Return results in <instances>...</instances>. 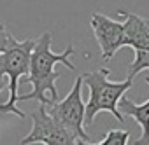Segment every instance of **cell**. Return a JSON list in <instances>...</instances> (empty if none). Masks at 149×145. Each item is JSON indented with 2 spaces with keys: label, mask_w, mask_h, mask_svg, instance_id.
<instances>
[{
  "label": "cell",
  "mask_w": 149,
  "mask_h": 145,
  "mask_svg": "<svg viewBox=\"0 0 149 145\" xmlns=\"http://www.w3.org/2000/svg\"><path fill=\"white\" fill-rule=\"evenodd\" d=\"M11 32H7V28L0 23V52H2L6 47H7V44H9V40H11Z\"/></svg>",
  "instance_id": "obj_11"
},
{
  "label": "cell",
  "mask_w": 149,
  "mask_h": 145,
  "mask_svg": "<svg viewBox=\"0 0 149 145\" xmlns=\"http://www.w3.org/2000/svg\"><path fill=\"white\" fill-rule=\"evenodd\" d=\"M130 140V131L125 129H111L105 133L104 140L98 143H90V142H79V145H128Z\"/></svg>",
  "instance_id": "obj_9"
},
{
  "label": "cell",
  "mask_w": 149,
  "mask_h": 145,
  "mask_svg": "<svg viewBox=\"0 0 149 145\" xmlns=\"http://www.w3.org/2000/svg\"><path fill=\"white\" fill-rule=\"evenodd\" d=\"M83 81L90 89V100L84 108V126L93 124L95 117L100 112L112 114L119 122H125V117L119 110V100L125 96V93L133 86V79H125L119 82L109 81L111 70L109 68H98L95 72H84Z\"/></svg>",
  "instance_id": "obj_2"
},
{
  "label": "cell",
  "mask_w": 149,
  "mask_h": 145,
  "mask_svg": "<svg viewBox=\"0 0 149 145\" xmlns=\"http://www.w3.org/2000/svg\"><path fill=\"white\" fill-rule=\"evenodd\" d=\"M83 75L74 81L70 93L61 100L54 102L49 108V114L76 138L77 142H90L88 133L84 131V108L86 103L83 102L81 89H83Z\"/></svg>",
  "instance_id": "obj_4"
},
{
  "label": "cell",
  "mask_w": 149,
  "mask_h": 145,
  "mask_svg": "<svg viewBox=\"0 0 149 145\" xmlns=\"http://www.w3.org/2000/svg\"><path fill=\"white\" fill-rule=\"evenodd\" d=\"M32 129L21 140V145L32 143H44V145H79V142L74 138L49 112L46 105H39L32 114Z\"/></svg>",
  "instance_id": "obj_5"
},
{
  "label": "cell",
  "mask_w": 149,
  "mask_h": 145,
  "mask_svg": "<svg viewBox=\"0 0 149 145\" xmlns=\"http://www.w3.org/2000/svg\"><path fill=\"white\" fill-rule=\"evenodd\" d=\"M35 47L33 39L16 40L11 37L7 47L0 52V91L9 86V100L0 105L2 114H14L18 117H25V114L16 107L18 103V86L21 77H26L30 72V56Z\"/></svg>",
  "instance_id": "obj_3"
},
{
  "label": "cell",
  "mask_w": 149,
  "mask_h": 145,
  "mask_svg": "<svg viewBox=\"0 0 149 145\" xmlns=\"http://www.w3.org/2000/svg\"><path fill=\"white\" fill-rule=\"evenodd\" d=\"M147 86H149V77L146 79ZM119 110L130 117H133L137 121V124L142 129V135L139 140H135V145H149V100L144 103H135L133 100L123 96L119 100Z\"/></svg>",
  "instance_id": "obj_8"
},
{
  "label": "cell",
  "mask_w": 149,
  "mask_h": 145,
  "mask_svg": "<svg viewBox=\"0 0 149 145\" xmlns=\"http://www.w3.org/2000/svg\"><path fill=\"white\" fill-rule=\"evenodd\" d=\"M142 70H149V51H135V59L128 65V79H133Z\"/></svg>",
  "instance_id": "obj_10"
},
{
  "label": "cell",
  "mask_w": 149,
  "mask_h": 145,
  "mask_svg": "<svg viewBox=\"0 0 149 145\" xmlns=\"http://www.w3.org/2000/svg\"><path fill=\"white\" fill-rule=\"evenodd\" d=\"M119 14L125 18V46L133 51H149V19L125 11Z\"/></svg>",
  "instance_id": "obj_7"
},
{
  "label": "cell",
  "mask_w": 149,
  "mask_h": 145,
  "mask_svg": "<svg viewBox=\"0 0 149 145\" xmlns=\"http://www.w3.org/2000/svg\"><path fill=\"white\" fill-rule=\"evenodd\" d=\"M51 32H44L35 40V47L30 56V72L26 79H21V82L32 84V91L28 95H18V102L35 100L46 107H51L54 102H58L56 79L60 77V74L54 70V65L61 63L68 70H76V65L70 61V56L74 54V46L70 44L65 51L54 52L51 49Z\"/></svg>",
  "instance_id": "obj_1"
},
{
  "label": "cell",
  "mask_w": 149,
  "mask_h": 145,
  "mask_svg": "<svg viewBox=\"0 0 149 145\" xmlns=\"http://www.w3.org/2000/svg\"><path fill=\"white\" fill-rule=\"evenodd\" d=\"M90 25H91L95 40L100 47L102 59L109 63L116 56V52L121 47H125V23L114 21L105 14L97 12L91 16Z\"/></svg>",
  "instance_id": "obj_6"
}]
</instances>
